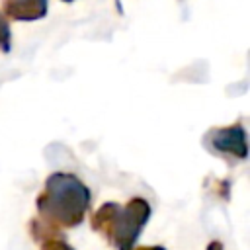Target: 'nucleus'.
<instances>
[{
  "label": "nucleus",
  "instance_id": "nucleus-1",
  "mask_svg": "<svg viewBox=\"0 0 250 250\" xmlns=\"http://www.w3.org/2000/svg\"><path fill=\"white\" fill-rule=\"evenodd\" d=\"M90 205V189L72 174L55 172L45 180V189L37 197V209L45 223L55 229H72L82 223Z\"/></svg>",
  "mask_w": 250,
  "mask_h": 250
},
{
  "label": "nucleus",
  "instance_id": "nucleus-3",
  "mask_svg": "<svg viewBox=\"0 0 250 250\" xmlns=\"http://www.w3.org/2000/svg\"><path fill=\"white\" fill-rule=\"evenodd\" d=\"M209 145L219 150V152H229V154H234L238 158H246V135H244V129L242 125H230V127H225V129H213L207 137Z\"/></svg>",
  "mask_w": 250,
  "mask_h": 250
},
{
  "label": "nucleus",
  "instance_id": "nucleus-10",
  "mask_svg": "<svg viewBox=\"0 0 250 250\" xmlns=\"http://www.w3.org/2000/svg\"><path fill=\"white\" fill-rule=\"evenodd\" d=\"M64 2H72V0H64Z\"/></svg>",
  "mask_w": 250,
  "mask_h": 250
},
{
  "label": "nucleus",
  "instance_id": "nucleus-4",
  "mask_svg": "<svg viewBox=\"0 0 250 250\" xmlns=\"http://www.w3.org/2000/svg\"><path fill=\"white\" fill-rule=\"evenodd\" d=\"M4 12L14 20H39L47 14V0H4Z\"/></svg>",
  "mask_w": 250,
  "mask_h": 250
},
{
  "label": "nucleus",
  "instance_id": "nucleus-8",
  "mask_svg": "<svg viewBox=\"0 0 250 250\" xmlns=\"http://www.w3.org/2000/svg\"><path fill=\"white\" fill-rule=\"evenodd\" d=\"M205 250H223V244L219 242V240H211L209 244H207V248Z\"/></svg>",
  "mask_w": 250,
  "mask_h": 250
},
{
  "label": "nucleus",
  "instance_id": "nucleus-6",
  "mask_svg": "<svg viewBox=\"0 0 250 250\" xmlns=\"http://www.w3.org/2000/svg\"><path fill=\"white\" fill-rule=\"evenodd\" d=\"M0 47L4 51H10V27L2 12H0Z\"/></svg>",
  "mask_w": 250,
  "mask_h": 250
},
{
  "label": "nucleus",
  "instance_id": "nucleus-7",
  "mask_svg": "<svg viewBox=\"0 0 250 250\" xmlns=\"http://www.w3.org/2000/svg\"><path fill=\"white\" fill-rule=\"evenodd\" d=\"M39 250H74L68 242L61 240V238H49L45 242H41V248Z\"/></svg>",
  "mask_w": 250,
  "mask_h": 250
},
{
  "label": "nucleus",
  "instance_id": "nucleus-2",
  "mask_svg": "<svg viewBox=\"0 0 250 250\" xmlns=\"http://www.w3.org/2000/svg\"><path fill=\"white\" fill-rule=\"evenodd\" d=\"M150 217V205L143 197H133L125 207H119L107 232V240L117 250H133L146 221Z\"/></svg>",
  "mask_w": 250,
  "mask_h": 250
},
{
  "label": "nucleus",
  "instance_id": "nucleus-5",
  "mask_svg": "<svg viewBox=\"0 0 250 250\" xmlns=\"http://www.w3.org/2000/svg\"><path fill=\"white\" fill-rule=\"evenodd\" d=\"M119 205L117 203H104L94 215H92V229L98 230L100 234H104L107 238V232H109V227L113 223V217L117 213Z\"/></svg>",
  "mask_w": 250,
  "mask_h": 250
},
{
  "label": "nucleus",
  "instance_id": "nucleus-9",
  "mask_svg": "<svg viewBox=\"0 0 250 250\" xmlns=\"http://www.w3.org/2000/svg\"><path fill=\"white\" fill-rule=\"evenodd\" d=\"M133 250H166L164 246H139V248H133Z\"/></svg>",
  "mask_w": 250,
  "mask_h": 250
}]
</instances>
